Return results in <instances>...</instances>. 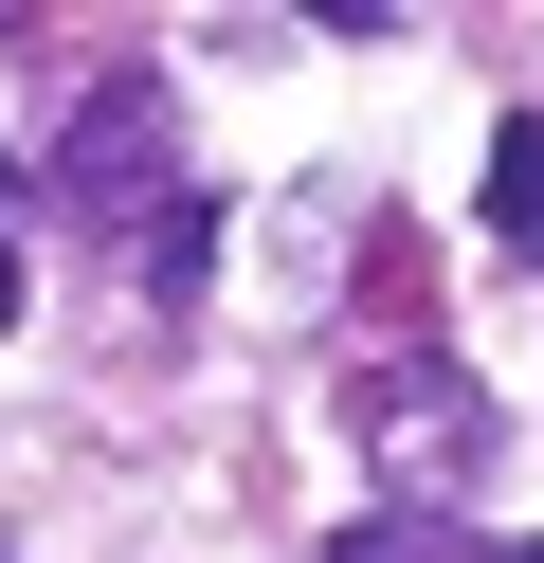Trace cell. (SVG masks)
Segmentation results:
<instances>
[{
    "label": "cell",
    "mask_w": 544,
    "mask_h": 563,
    "mask_svg": "<svg viewBox=\"0 0 544 563\" xmlns=\"http://www.w3.org/2000/svg\"><path fill=\"white\" fill-rule=\"evenodd\" d=\"M55 200L91 236H145V219H181V110L145 74H91L73 91V128H55Z\"/></svg>",
    "instance_id": "cell-1"
},
{
    "label": "cell",
    "mask_w": 544,
    "mask_h": 563,
    "mask_svg": "<svg viewBox=\"0 0 544 563\" xmlns=\"http://www.w3.org/2000/svg\"><path fill=\"white\" fill-rule=\"evenodd\" d=\"M363 454H381L418 509H454V490L490 473V400H471L454 364H363Z\"/></svg>",
    "instance_id": "cell-2"
},
{
    "label": "cell",
    "mask_w": 544,
    "mask_h": 563,
    "mask_svg": "<svg viewBox=\"0 0 544 563\" xmlns=\"http://www.w3.org/2000/svg\"><path fill=\"white\" fill-rule=\"evenodd\" d=\"M490 236L544 273V110H508V128H490Z\"/></svg>",
    "instance_id": "cell-3"
},
{
    "label": "cell",
    "mask_w": 544,
    "mask_h": 563,
    "mask_svg": "<svg viewBox=\"0 0 544 563\" xmlns=\"http://www.w3.org/2000/svg\"><path fill=\"white\" fill-rule=\"evenodd\" d=\"M326 563H435V509H381V527H345Z\"/></svg>",
    "instance_id": "cell-4"
},
{
    "label": "cell",
    "mask_w": 544,
    "mask_h": 563,
    "mask_svg": "<svg viewBox=\"0 0 544 563\" xmlns=\"http://www.w3.org/2000/svg\"><path fill=\"white\" fill-rule=\"evenodd\" d=\"M0 328H19V236H0Z\"/></svg>",
    "instance_id": "cell-5"
},
{
    "label": "cell",
    "mask_w": 544,
    "mask_h": 563,
    "mask_svg": "<svg viewBox=\"0 0 544 563\" xmlns=\"http://www.w3.org/2000/svg\"><path fill=\"white\" fill-rule=\"evenodd\" d=\"M0 236H19V146H0Z\"/></svg>",
    "instance_id": "cell-6"
},
{
    "label": "cell",
    "mask_w": 544,
    "mask_h": 563,
    "mask_svg": "<svg viewBox=\"0 0 544 563\" xmlns=\"http://www.w3.org/2000/svg\"><path fill=\"white\" fill-rule=\"evenodd\" d=\"M0 563H19V545H0Z\"/></svg>",
    "instance_id": "cell-7"
}]
</instances>
